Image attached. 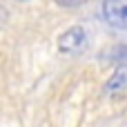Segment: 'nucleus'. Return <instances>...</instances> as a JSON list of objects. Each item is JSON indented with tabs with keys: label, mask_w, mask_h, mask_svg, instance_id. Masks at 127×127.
<instances>
[{
	"label": "nucleus",
	"mask_w": 127,
	"mask_h": 127,
	"mask_svg": "<svg viewBox=\"0 0 127 127\" xmlns=\"http://www.w3.org/2000/svg\"><path fill=\"white\" fill-rule=\"evenodd\" d=\"M103 18L109 27L127 31V0H103Z\"/></svg>",
	"instance_id": "f03ea898"
},
{
	"label": "nucleus",
	"mask_w": 127,
	"mask_h": 127,
	"mask_svg": "<svg viewBox=\"0 0 127 127\" xmlns=\"http://www.w3.org/2000/svg\"><path fill=\"white\" fill-rule=\"evenodd\" d=\"M7 18H9V16H7V9H4V7L0 4V29H2V27L7 25Z\"/></svg>",
	"instance_id": "39448f33"
},
{
	"label": "nucleus",
	"mask_w": 127,
	"mask_h": 127,
	"mask_svg": "<svg viewBox=\"0 0 127 127\" xmlns=\"http://www.w3.org/2000/svg\"><path fill=\"white\" fill-rule=\"evenodd\" d=\"M18 2H27V0H18Z\"/></svg>",
	"instance_id": "423d86ee"
},
{
	"label": "nucleus",
	"mask_w": 127,
	"mask_h": 127,
	"mask_svg": "<svg viewBox=\"0 0 127 127\" xmlns=\"http://www.w3.org/2000/svg\"><path fill=\"white\" fill-rule=\"evenodd\" d=\"M105 94L114 100H121L127 96V63L125 65H118L114 69V74L107 78L105 83Z\"/></svg>",
	"instance_id": "7ed1b4c3"
},
{
	"label": "nucleus",
	"mask_w": 127,
	"mask_h": 127,
	"mask_svg": "<svg viewBox=\"0 0 127 127\" xmlns=\"http://www.w3.org/2000/svg\"><path fill=\"white\" fill-rule=\"evenodd\" d=\"M60 7H67V9H76V7H80V4H85L87 0H56Z\"/></svg>",
	"instance_id": "20e7f679"
},
{
	"label": "nucleus",
	"mask_w": 127,
	"mask_h": 127,
	"mask_svg": "<svg viewBox=\"0 0 127 127\" xmlns=\"http://www.w3.org/2000/svg\"><path fill=\"white\" fill-rule=\"evenodd\" d=\"M89 47V36L83 25H74L58 36V51L65 56H80Z\"/></svg>",
	"instance_id": "f257e3e1"
}]
</instances>
